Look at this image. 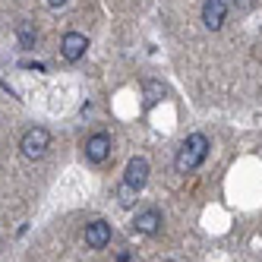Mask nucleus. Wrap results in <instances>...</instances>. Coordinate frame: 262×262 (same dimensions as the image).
I'll use <instances>...</instances> for the list:
<instances>
[{"label":"nucleus","instance_id":"nucleus-8","mask_svg":"<svg viewBox=\"0 0 262 262\" xmlns=\"http://www.w3.org/2000/svg\"><path fill=\"white\" fill-rule=\"evenodd\" d=\"M133 228H136L139 234H145V237L158 234V231H161V212H158V209H142V212L136 215V221H133Z\"/></svg>","mask_w":262,"mask_h":262},{"label":"nucleus","instance_id":"nucleus-6","mask_svg":"<svg viewBox=\"0 0 262 262\" xmlns=\"http://www.w3.org/2000/svg\"><path fill=\"white\" fill-rule=\"evenodd\" d=\"M107 155H111V136L95 133V136H89V139H85V158H89L92 164L107 161Z\"/></svg>","mask_w":262,"mask_h":262},{"label":"nucleus","instance_id":"nucleus-5","mask_svg":"<svg viewBox=\"0 0 262 262\" xmlns=\"http://www.w3.org/2000/svg\"><path fill=\"white\" fill-rule=\"evenodd\" d=\"M145 180H148V161L145 158H129V164H126V174H123V183L129 186V190H142L145 186Z\"/></svg>","mask_w":262,"mask_h":262},{"label":"nucleus","instance_id":"nucleus-3","mask_svg":"<svg viewBox=\"0 0 262 262\" xmlns=\"http://www.w3.org/2000/svg\"><path fill=\"white\" fill-rule=\"evenodd\" d=\"M224 16H228V4L224 0H205L202 4V23L209 32H218L224 26Z\"/></svg>","mask_w":262,"mask_h":262},{"label":"nucleus","instance_id":"nucleus-7","mask_svg":"<svg viewBox=\"0 0 262 262\" xmlns=\"http://www.w3.org/2000/svg\"><path fill=\"white\" fill-rule=\"evenodd\" d=\"M85 243L92 250H104L107 243H111V224L107 221H92V224H85Z\"/></svg>","mask_w":262,"mask_h":262},{"label":"nucleus","instance_id":"nucleus-13","mask_svg":"<svg viewBox=\"0 0 262 262\" xmlns=\"http://www.w3.org/2000/svg\"><path fill=\"white\" fill-rule=\"evenodd\" d=\"M48 4H51V7H63V4H67V0H48Z\"/></svg>","mask_w":262,"mask_h":262},{"label":"nucleus","instance_id":"nucleus-10","mask_svg":"<svg viewBox=\"0 0 262 262\" xmlns=\"http://www.w3.org/2000/svg\"><path fill=\"white\" fill-rule=\"evenodd\" d=\"M117 199H120V205H123V209H129V205H133V199H136V190H129L126 183H120V190H117Z\"/></svg>","mask_w":262,"mask_h":262},{"label":"nucleus","instance_id":"nucleus-12","mask_svg":"<svg viewBox=\"0 0 262 262\" xmlns=\"http://www.w3.org/2000/svg\"><path fill=\"white\" fill-rule=\"evenodd\" d=\"M253 4H256V0H237V7H240V10H250Z\"/></svg>","mask_w":262,"mask_h":262},{"label":"nucleus","instance_id":"nucleus-1","mask_svg":"<svg viewBox=\"0 0 262 262\" xmlns=\"http://www.w3.org/2000/svg\"><path fill=\"white\" fill-rule=\"evenodd\" d=\"M205 155H209V139H205L202 133H190L183 139V145L177 148L174 167L180 174H190V171H196V167L205 161Z\"/></svg>","mask_w":262,"mask_h":262},{"label":"nucleus","instance_id":"nucleus-4","mask_svg":"<svg viewBox=\"0 0 262 262\" xmlns=\"http://www.w3.org/2000/svg\"><path fill=\"white\" fill-rule=\"evenodd\" d=\"M85 48H89V41H85V35H79V32H67L60 38V54H63V60H70V63H76L85 54Z\"/></svg>","mask_w":262,"mask_h":262},{"label":"nucleus","instance_id":"nucleus-2","mask_svg":"<svg viewBox=\"0 0 262 262\" xmlns=\"http://www.w3.org/2000/svg\"><path fill=\"white\" fill-rule=\"evenodd\" d=\"M19 148H23V155L29 161H38V158H45V152L51 148V133L45 126H32V129H26Z\"/></svg>","mask_w":262,"mask_h":262},{"label":"nucleus","instance_id":"nucleus-11","mask_svg":"<svg viewBox=\"0 0 262 262\" xmlns=\"http://www.w3.org/2000/svg\"><path fill=\"white\" fill-rule=\"evenodd\" d=\"M145 95H148V98H145V104H155V101H158V95H164V89H161L158 82H148V85H145Z\"/></svg>","mask_w":262,"mask_h":262},{"label":"nucleus","instance_id":"nucleus-9","mask_svg":"<svg viewBox=\"0 0 262 262\" xmlns=\"http://www.w3.org/2000/svg\"><path fill=\"white\" fill-rule=\"evenodd\" d=\"M16 38H19L23 48H35V38H38V29H35V23L23 19L19 26H16Z\"/></svg>","mask_w":262,"mask_h":262}]
</instances>
